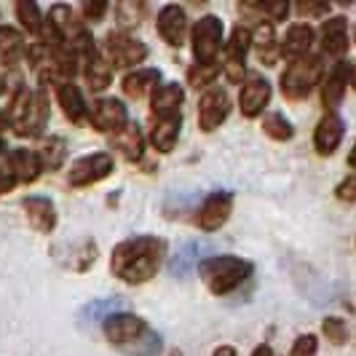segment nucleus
<instances>
[{"label": "nucleus", "instance_id": "5701e85b", "mask_svg": "<svg viewBox=\"0 0 356 356\" xmlns=\"http://www.w3.org/2000/svg\"><path fill=\"white\" fill-rule=\"evenodd\" d=\"M179 129H182V118H179V115L156 118L153 126H150V137H147L150 145H153V150H159V153H172L179 140Z\"/></svg>", "mask_w": 356, "mask_h": 356}, {"label": "nucleus", "instance_id": "39448f33", "mask_svg": "<svg viewBox=\"0 0 356 356\" xmlns=\"http://www.w3.org/2000/svg\"><path fill=\"white\" fill-rule=\"evenodd\" d=\"M102 59L110 65V70H131L147 59V46L140 38H131L124 30H115L102 43Z\"/></svg>", "mask_w": 356, "mask_h": 356}, {"label": "nucleus", "instance_id": "6e6552de", "mask_svg": "<svg viewBox=\"0 0 356 356\" xmlns=\"http://www.w3.org/2000/svg\"><path fill=\"white\" fill-rule=\"evenodd\" d=\"M252 49V38L250 30L244 24L233 27L231 38L225 40V62H222V70L225 78L231 83H244V75H247V54Z\"/></svg>", "mask_w": 356, "mask_h": 356}, {"label": "nucleus", "instance_id": "7ed1b4c3", "mask_svg": "<svg viewBox=\"0 0 356 356\" xmlns=\"http://www.w3.org/2000/svg\"><path fill=\"white\" fill-rule=\"evenodd\" d=\"M321 78H324V56L321 54H308L303 59H295V62L286 65L279 86H282V94L286 99L300 102L319 86Z\"/></svg>", "mask_w": 356, "mask_h": 356}, {"label": "nucleus", "instance_id": "a878e982", "mask_svg": "<svg viewBox=\"0 0 356 356\" xmlns=\"http://www.w3.org/2000/svg\"><path fill=\"white\" fill-rule=\"evenodd\" d=\"M24 54L22 33L14 27H0V67H14Z\"/></svg>", "mask_w": 356, "mask_h": 356}, {"label": "nucleus", "instance_id": "7c9ffc66", "mask_svg": "<svg viewBox=\"0 0 356 356\" xmlns=\"http://www.w3.org/2000/svg\"><path fill=\"white\" fill-rule=\"evenodd\" d=\"M217 75H220V67H217V62L212 65H193L191 70H188V83L193 86V89H212L214 81H217Z\"/></svg>", "mask_w": 356, "mask_h": 356}, {"label": "nucleus", "instance_id": "72a5a7b5", "mask_svg": "<svg viewBox=\"0 0 356 356\" xmlns=\"http://www.w3.org/2000/svg\"><path fill=\"white\" fill-rule=\"evenodd\" d=\"M335 198L343 201V204H356V175H351V177H346L340 182L338 188H335Z\"/></svg>", "mask_w": 356, "mask_h": 356}, {"label": "nucleus", "instance_id": "cd10ccee", "mask_svg": "<svg viewBox=\"0 0 356 356\" xmlns=\"http://www.w3.org/2000/svg\"><path fill=\"white\" fill-rule=\"evenodd\" d=\"M65 159H67V145L62 137H46L43 140V147L38 150V161H40V166L43 169H62L65 166Z\"/></svg>", "mask_w": 356, "mask_h": 356}, {"label": "nucleus", "instance_id": "b1692460", "mask_svg": "<svg viewBox=\"0 0 356 356\" xmlns=\"http://www.w3.org/2000/svg\"><path fill=\"white\" fill-rule=\"evenodd\" d=\"M113 147H115L126 161H131V163H134V161H140L145 156L143 129L129 121L121 131H115V134H113Z\"/></svg>", "mask_w": 356, "mask_h": 356}, {"label": "nucleus", "instance_id": "1a4fd4ad", "mask_svg": "<svg viewBox=\"0 0 356 356\" xmlns=\"http://www.w3.org/2000/svg\"><path fill=\"white\" fill-rule=\"evenodd\" d=\"M113 156L110 153H91V156H83L78 159L70 166L67 172V182L72 188H89V185H97L113 175Z\"/></svg>", "mask_w": 356, "mask_h": 356}, {"label": "nucleus", "instance_id": "9d476101", "mask_svg": "<svg viewBox=\"0 0 356 356\" xmlns=\"http://www.w3.org/2000/svg\"><path fill=\"white\" fill-rule=\"evenodd\" d=\"M233 214V193L231 191H214L201 201L196 212V225L201 231H220Z\"/></svg>", "mask_w": 356, "mask_h": 356}, {"label": "nucleus", "instance_id": "423d86ee", "mask_svg": "<svg viewBox=\"0 0 356 356\" xmlns=\"http://www.w3.org/2000/svg\"><path fill=\"white\" fill-rule=\"evenodd\" d=\"M231 115V94L222 86H212L201 94L198 99V129L212 134L228 121Z\"/></svg>", "mask_w": 356, "mask_h": 356}, {"label": "nucleus", "instance_id": "4468645a", "mask_svg": "<svg viewBox=\"0 0 356 356\" xmlns=\"http://www.w3.org/2000/svg\"><path fill=\"white\" fill-rule=\"evenodd\" d=\"M156 30L172 49H179L185 43V38H188V14H185V8L175 6V3L163 6L159 11V19H156Z\"/></svg>", "mask_w": 356, "mask_h": 356}, {"label": "nucleus", "instance_id": "dca6fc26", "mask_svg": "<svg viewBox=\"0 0 356 356\" xmlns=\"http://www.w3.org/2000/svg\"><path fill=\"white\" fill-rule=\"evenodd\" d=\"M346 137V121L338 113H324L316 129H314V147L319 156H332Z\"/></svg>", "mask_w": 356, "mask_h": 356}, {"label": "nucleus", "instance_id": "a19ab883", "mask_svg": "<svg viewBox=\"0 0 356 356\" xmlns=\"http://www.w3.org/2000/svg\"><path fill=\"white\" fill-rule=\"evenodd\" d=\"M348 166L356 169V143H354V147H351V153H348Z\"/></svg>", "mask_w": 356, "mask_h": 356}, {"label": "nucleus", "instance_id": "f03ea898", "mask_svg": "<svg viewBox=\"0 0 356 356\" xmlns=\"http://www.w3.org/2000/svg\"><path fill=\"white\" fill-rule=\"evenodd\" d=\"M252 263L236 257V254H217V257H207L201 266H198V273L204 279V284L209 286V292L222 298V295H231L238 286L244 284L252 276Z\"/></svg>", "mask_w": 356, "mask_h": 356}, {"label": "nucleus", "instance_id": "a211bd4d", "mask_svg": "<svg viewBox=\"0 0 356 356\" xmlns=\"http://www.w3.org/2000/svg\"><path fill=\"white\" fill-rule=\"evenodd\" d=\"M185 102V91L179 83H159L150 94V110L153 118H172L179 115V107Z\"/></svg>", "mask_w": 356, "mask_h": 356}, {"label": "nucleus", "instance_id": "0eeeda50", "mask_svg": "<svg viewBox=\"0 0 356 356\" xmlns=\"http://www.w3.org/2000/svg\"><path fill=\"white\" fill-rule=\"evenodd\" d=\"M102 330H105V338L107 343H113V346H118V348H126V346H134V343H140V340L147 335V324H145L143 316H137V314H110L102 324Z\"/></svg>", "mask_w": 356, "mask_h": 356}, {"label": "nucleus", "instance_id": "4c0bfd02", "mask_svg": "<svg viewBox=\"0 0 356 356\" xmlns=\"http://www.w3.org/2000/svg\"><path fill=\"white\" fill-rule=\"evenodd\" d=\"M14 185H17V177H14L11 172H3V169H0V196L11 193V191H14Z\"/></svg>", "mask_w": 356, "mask_h": 356}, {"label": "nucleus", "instance_id": "473e14b6", "mask_svg": "<svg viewBox=\"0 0 356 356\" xmlns=\"http://www.w3.org/2000/svg\"><path fill=\"white\" fill-rule=\"evenodd\" d=\"M289 356H319V338L316 335H298L292 343V351Z\"/></svg>", "mask_w": 356, "mask_h": 356}, {"label": "nucleus", "instance_id": "c756f323", "mask_svg": "<svg viewBox=\"0 0 356 356\" xmlns=\"http://www.w3.org/2000/svg\"><path fill=\"white\" fill-rule=\"evenodd\" d=\"M17 19H19V24H22V30H27V33H33V35H38V33L43 30L40 8H38L33 0H22V3H17Z\"/></svg>", "mask_w": 356, "mask_h": 356}, {"label": "nucleus", "instance_id": "9b49d317", "mask_svg": "<svg viewBox=\"0 0 356 356\" xmlns=\"http://www.w3.org/2000/svg\"><path fill=\"white\" fill-rule=\"evenodd\" d=\"M89 121L97 131L102 134H115L129 124V113L126 105L115 97H105V99H97L89 110Z\"/></svg>", "mask_w": 356, "mask_h": 356}, {"label": "nucleus", "instance_id": "bb28decb", "mask_svg": "<svg viewBox=\"0 0 356 356\" xmlns=\"http://www.w3.org/2000/svg\"><path fill=\"white\" fill-rule=\"evenodd\" d=\"M86 67H83V75H86V83H89L91 91H105L110 86V81H113V70H110V65H107L105 59H102V54H91L86 56V62H83Z\"/></svg>", "mask_w": 356, "mask_h": 356}, {"label": "nucleus", "instance_id": "c85d7f7f", "mask_svg": "<svg viewBox=\"0 0 356 356\" xmlns=\"http://www.w3.org/2000/svg\"><path fill=\"white\" fill-rule=\"evenodd\" d=\"M263 131H266L270 140H276V143H289L295 137V129H292V124L286 121L282 113H266Z\"/></svg>", "mask_w": 356, "mask_h": 356}, {"label": "nucleus", "instance_id": "f704fd0d", "mask_svg": "<svg viewBox=\"0 0 356 356\" xmlns=\"http://www.w3.org/2000/svg\"><path fill=\"white\" fill-rule=\"evenodd\" d=\"M298 14L308 19H321L330 14V3H300L298 6Z\"/></svg>", "mask_w": 356, "mask_h": 356}, {"label": "nucleus", "instance_id": "2f4dec72", "mask_svg": "<svg viewBox=\"0 0 356 356\" xmlns=\"http://www.w3.org/2000/svg\"><path fill=\"white\" fill-rule=\"evenodd\" d=\"M321 332H324V338L330 340V343H335V346H343L346 338H348L346 321L338 319V316H327V319L321 321Z\"/></svg>", "mask_w": 356, "mask_h": 356}, {"label": "nucleus", "instance_id": "37998d69", "mask_svg": "<svg viewBox=\"0 0 356 356\" xmlns=\"http://www.w3.org/2000/svg\"><path fill=\"white\" fill-rule=\"evenodd\" d=\"M8 126V115H6V110H0V131Z\"/></svg>", "mask_w": 356, "mask_h": 356}, {"label": "nucleus", "instance_id": "c9c22d12", "mask_svg": "<svg viewBox=\"0 0 356 356\" xmlns=\"http://www.w3.org/2000/svg\"><path fill=\"white\" fill-rule=\"evenodd\" d=\"M140 11H143V8L131 6V3H124V6L118 8V19H121V24H129V27L140 24Z\"/></svg>", "mask_w": 356, "mask_h": 356}, {"label": "nucleus", "instance_id": "f8f14e48", "mask_svg": "<svg viewBox=\"0 0 356 356\" xmlns=\"http://www.w3.org/2000/svg\"><path fill=\"white\" fill-rule=\"evenodd\" d=\"M270 102V83L263 75H250L244 78L241 91H238V110L244 118H260Z\"/></svg>", "mask_w": 356, "mask_h": 356}, {"label": "nucleus", "instance_id": "c03bdc74", "mask_svg": "<svg viewBox=\"0 0 356 356\" xmlns=\"http://www.w3.org/2000/svg\"><path fill=\"white\" fill-rule=\"evenodd\" d=\"M6 86H8V78H6V75H3V70H0V94L6 91Z\"/></svg>", "mask_w": 356, "mask_h": 356}, {"label": "nucleus", "instance_id": "6ab92c4d", "mask_svg": "<svg viewBox=\"0 0 356 356\" xmlns=\"http://www.w3.org/2000/svg\"><path fill=\"white\" fill-rule=\"evenodd\" d=\"M22 209L27 214L30 225L38 233H51L56 228V207L51 198L46 196H27L22 201Z\"/></svg>", "mask_w": 356, "mask_h": 356}, {"label": "nucleus", "instance_id": "f3484780", "mask_svg": "<svg viewBox=\"0 0 356 356\" xmlns=\"http://www.w3.org/2000/svg\"><path fill=\"white\" fill-rule=\"evenodd\" d=\"M348 75H351L348 62H338L332 70L324 75V81H321V105L327 107V113H335V107L343 102V97L348 91Z\"/></svg>", "mask_w": 356, "mask_h": 356}, {"label": "nucleus", "instance_id": "2eb2a0df", "mask_svg": "<svg viewBox=\"0 0 356 356\" xmlns=\"http://www.w3.org/2000/svg\"><path fill=\"white\" fill-rule=\"evenodd\" d=\"M314 43H316V30H314L311 24H305V22L292 24L284 33V38L279 40V56H284L289 62L303 59V56L311 54Z\"/></svg>", "mask_w": 356, "mask_h": 356}, {"label": "nucleus", "instance_id": "a18cd8bd", "mask_svg": "<svg viewBox=\"0 0 356 356\" xmlns=\"http://www.w3.org/2000/svg\"><path fill=\"white\" fill-rule=\"evenodd\" d=\"M3 147H6V143H3V137H0V153H3Z\"/></svg>", "mask_w": 356, "mask_h": 356}, {"label": "nucleus", "instance_id": "aec40b11", "mask_svg": "<svg viewBox=\"0 0 356 356\" xmlns=\"http://www.w3.org/2000/svg\"><path fill=\"white\" fill-rule=\"evenodd\" d=\"M252 38V49L257 54V59L266 65V67H273L276 59H279V38H276V24L270 22H260L254 30L250 33Z\"/></svg>", "mask_w": 356, "mask_h": 356}, {"label": "nucleus", "instance_id": "412c9836", "mask_svg": "<svg viewBox=\"0 0 356 356\" xmlns=\"http://www.w3.org/2000/svg\"><path fill=\"white\" fill-rule=\"evenodd\" d=\"M56 102L62 107V113L67 115V121L72 124H81L86 115H89V107L83 99V91L78 89L72 81H62L56 83Z\"/></svg>", "mask_w": 356, "mask_h": 356}, {"label": "nucleus", "instance_id": "ddd939ff", "mask_svg": "<svg viewBox=\"0 0 356 356\" xmlns=\"http://www.w3.org/2000/svg\"><path fill=\"white\" fill-rule=\"evenodd\" d=\"M321 56H335L343 59L348 46H351V35H348V19L346 17H330L321 22L319 30Z\"/></svg>", "mask_w": 356, "mask_h": 356}, {"label": "nucleus", "instance_id": "58836bf2", "mask_svg": "<svg viewBox=\"0 0 356 356\" xmlns=\"http://www.w3.org/2000/svg\"><path fill=\"white\" fill-rule=\"evenodd\" d=\"M212 356H236V348L233 346H220V348H214Z\"/></svg>", "mask_w": 356, "mask_h": 356}, {"label": "nucleus", "instance_id": "e433bc0d", "mask_svg": "<svg viewBox=\"0 0 356 356\" xmlns=\"http://www.w3.org/2000/svg\"><path fill=\"white\" fill-rule=\"evenodd\" d=\"M107 14V3H83V17L89 19V22H99V19Z\"/></svg>", "mask_w": 356, "mask_h": 356}, {"label": "nucleus", "instance_id": "4be33fe9", "mask_svg": "<svg viewBox=\"0 0 356 356\" xmlns=\"http://www.w3.org/2000/svg\"><path fill=\"white\" fill-rule=\"evenodd\" d=\"M161 83V72L156 67H137L121 81V89L129 99H143L147 94H153Z\"/></svg>", "mask_w": 356, "mask_h": 356}, {"label": "nucleus", "instance_id": "20e7f679", "mask_svg": "<svg viewBox=\"0 0 356 356\" xmlns=\"http://www.w3.org/2000/svg\"><path fill=\"white\" fill-rule=\"evenodd\" d=\"M225 46V24L222 19L207 14L193 24L191 30V49L196 56V65H212Z\"/></svg>", "mask_w": 356, "mask_h": 356}, {"label": "nucleus", "instance_id": "f257e3e1", "mask_svg": "<svg viewBox=\"0 0 356 356\" xmlns=\"http://www.w3.org/2000/svg\"><path fill=\"white\" fill-rule=\"evenodd\" d=\"M166 244L159 236H134L121 241L110 254V270L126 284H145L159 273Z\"/></svg>", "mask_w": 356, "mask_h": 356}, {"label": "nucleus", "instance_id": "393cba45", "mask_svg": "<svg viewBox=\"0 0 356 356\" xmlns=\"http://www.w3.org/2000/svg\"><path fill=\"white\" fill-rule=\"evenodd\" d=\"M8 163H11V175L17 177V182H35L40 177V172H43V166L38 161V153L35 150H27V147L11 150Z\"/></svg>", "mask_w": 356, "mask_h": 356}, {"label": "nucleus", "instance_id": "ea45409f", "mask_svg": "<svg viewBox=\"0 0 356 356\" xmlns=\"http://www.w3.org/2000/svg\"><path fill=\"white\" fill-rule=\"evenodd\" d=\"M252 356H273V351H270V346H257L252 351Z\"/></svg>", "mask_w": 356, "mask_h": 356}, {"label": "nucleus", "instance_id": "79ce46f5", "mask_svg": "<svg viewBox=\"0 0 356 356\" xmlns=\"http://www.w3.org/2000/svg\"><path fill=\"white\" fill-rule=\"evenodd\" d=\"M348 86L356 91V62H354V67H351V75H348Z\"/></svg>", "mask_w": 356, "mask_h": 356}]
</instances>
